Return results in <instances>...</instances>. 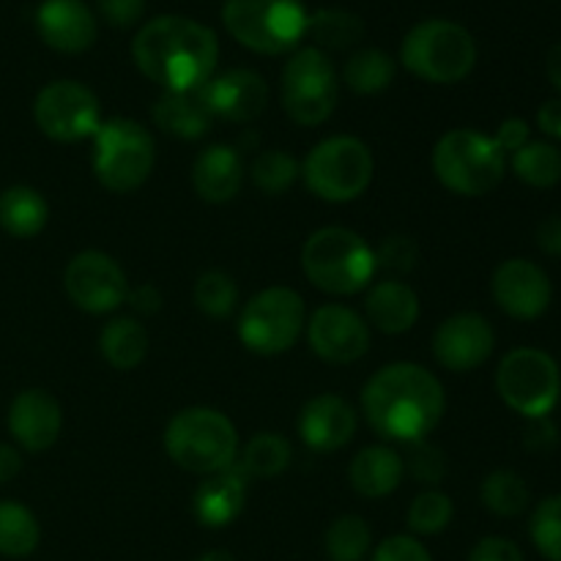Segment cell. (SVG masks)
Masks as SVG:
<instances>
[{
    "label": "cell",
    "instance_id": "obj_1",
    "mask_svg": "<svg viewBox=\"0 0 561 561\" xmlns=\"http://www.w3.org/2000/svg\"><path fill=\"white\" fill-rule=\"evenodd\" d=\"M362 416L383 442H425L447 411V394L433 370L416 362H392L362 387Z\"/></svg>",
    "mask_w": 561,
    "mask_h": 561
},
{
    "label": "cell",
    "instance_id": "obj_2",
    "mask_svg": "<svg viewBox=\"0 0 561 561\" xmlns=\"http://www.w3.org/2000/svg\"><path fill=\"white\" fill-rule=\"evenodd\" d=\"M131 58L140 75L162 91H197L217 69L219 42L203 22L162 14L137 31Z\"/></svg>",
    "mask_w": 561,
    "mask_h": 561
},
{
    "label": "cell",
    "instance_id": "obj_3",
    "mask_svg": "<svg viewBox=\"0 0 561 561\" xmlns=\"http://www.w3.org/2000/svg\"><path fill=\"white\" fill-rule=\"evenodd\" d=\"M301 272L329 296H356L376 277V252L356 230L327 225L307 236L301 247Z\"/></svg>",
    "mask_w": 561,
    "mask_h": 561
},
{
    "label": "cell",
    "instance_id": "obj_4",
    "mask_svg": "<svg viewBox=\"0 0 561 561\" xmlns=\"http://www.w3.org/2000/svg\"><path fill=\"white\" fill-rule=\"evenodd\" d=\"M164 453L190 474H217L239 460V431L228 414L208 405H190L164 427Z\"/></svg>",
    "mask_w": 561,
    "mask_h": 561
},
{
    "label": "cell",
    "instance_id": "obj_5",
    "mask_svg": "<svg viewBox=\"0 0 561 561\" xmlns=\"http://www.w3.org/2000/svg\"><path fill=\"white\" fill-rule=\"evenodd\" d=\"M433 173L438 184L460 197H485L507 173V153L491 135L477 129H453L433 148Z\"/></svg>",
    "mask_w": 561,
    "mask_h": 561
},
{
    "label": "cell",
    "instance_id": "obj_6",
    "mask_svg": "<svg viewBox=\"0 0 561 561\" xmlns=\"http://www.w3.org/2000/svg\"><path fill=\"white\" fill-rule=\"evenodd\" d=\"M376 159L370 146L354 135H332L307 151L301 162L305 186L323 203L359 201L373 184Z\"/></svg>",
    "mask_w": 561,
    "mask_h": 561
},
{
    "label": "cell",
    "instance_id": "obj_7",
    "mask_svg": "<svg viewBox=\"0 0 561 561\" xmlns=\"http://www.w3.org/2000/svg\"><path fill=\"white\" fill-rule=\"evenodd\" d=\"M400 64L433 85H455L477 66V42L453 20H425L405 33Z\"/></svg>",
    "mask_w": 561,
    "mask_h": 561
},
{
    "label": "cell",
    "instance_id": "obj_8",
    "mask_svg": "<svg viewBox=\"0 0 561 561\" xmlns=\"http://www.w3.org/2000/svg\"><path fill=\"white\" fill-rule=\"evenodd\" d=\"M305 0H225L222 25L241 47L261 55H285L299 49L307 36Z\"/></svg>",
    "mask_w": 561,
    "mask_h": 561
},
{
    "label": "cell",
    "instance_id": "obj_9",
    "mask_svg": "<svg viewBox=\"0 0 561 561\" xmlns=\"http://www.w3.org/2000/svg\"><path fill=\"white\" fill-rule=\"evenodd\" d=\"M93 140V175L113 195L137 192L153 173L157 142L153 135L131 118H107L99 124Z\"/></svg>",
    "mask_w": 561,
    "mask_h": 561
},
{
    "label": "cell",
    "instance_id": "obj_10",
    "mask_svg": "<svg viewBox=\"0 0 561 561\" xmlns=\"http://www.w3.org/2000/svg\"><path fill=\"white\" fill-rule=\"evenodd\" d=\"M305 327L307 307L299 290L288 285H268L241 307L236 334L252 354L279 356L299 343Z\"/></svg>",
    "mask_w": 561,
    "mask_h": 561
},
{
    "label": "cell",
    "instance_id": "obj_11",
    "mask_svg": "<svg viewBox=\"0 0 561 561\" xmlns=\"http://www.w3.org/2000/svg\"><path fill=\"white\" fill-rule=\"evenodd\" d=\"M279 99L294 124H327L340 99V77L332 58L318 47L294 49L279 75Z\"/></svg>",
    "mask_w": 561,
    "mask_h": 561
},
{
    "label": "cell",
    "instance_id": "obj_12",
    "mask_svg": "<svg viewBox=\"0 0 561 561\" xmlns=\"http://www.w3.org/2000/svg\"><path fill=\"white\" fill-rule=\"evenodd\" d=\"M496 392L515 414L526 420H542L559 403V365L540 348H513L499 362Z\"/></svg>",
    "mask_w": 561,
    "mask_h": 561
},
{
    "label": "cell",
    "instance_id": "obj_13",
    "mask_svg": "<svg viewBox=\"0 0 561 561\" xmlns=\"http://www.w3.org/2000/svg\"><path fill=\"white\" fill-rule=\"evenodd\" d=\"M33 121L55 142H80L96 135L102 104L96 93L77 80H53L36 93Z\"/></svg>",
    "mask_w": 561,
    "mask_h": 561
},
{
    "label": "cell",
    "instance_id": "obj_14",
    "mask_svg": "<svg viewBox=\"0 0 561 561\" xmlns=\"http://www.w3.org/2000/svg\"><path fill=\"white\" fill-rule=\"evenodd\" d=\"M64 288L77 310L88 312V316H110L121 305H126L131 285L113 255L99 250H82L66 263Z\"/></svg>",
    "mask_w": 561,
    "mask_h": 561
},
{
    "label": "cell",
    "instance_id": "obj_15",
    "mask_svg": "<svg viewBox=\"0 0 561 561\" xmlns=\"http://www.w3.org/2000/svg\"><path fill=\"white\" fill-rule=\"evenodd\" d=\"M310 351L327 365H354L370 351V327L348 305H321L305 327Z\"/></svg>",
    "mask_w": 561,
    "mask_h": 561
},
{
    "label": "cell",
    "instance_id": "obj_16",
    "mask_svg": "<svg viewBox=\"0 0 561 561\" xmlns=\"http://www.w3.org/2000/svg\"><path fill=\"white\" fill-rule=\"evenodd\" d=\"M496 348V332L480 312H455L444 318L431 340L438 365L449 373H471L485 365Z\"/></svg>",
    "mask_w": 561,
    "mask_h": 561
},
{
    "label": "cell",
    "instance_id": "obj_17",
    "mask_svg": "<svg viewBox=\"0 0 561 561\" xmlns=\"http://www.w3.org/2000/svg\"><path fill=\"white\" fill-rule=\"evenodd\" d=\"M491 294L499 310L518 321H535L546 316L553 299V285L537 263L526 257H510L493 272Z\"/></svg>",
    "mask_w": 561,
    "mask_h": 561
},
{
    "label": "cell",
    "instance_id": "obj_18",
    "mask_svg": "<svg viewBox=\"0 0 561 561\" xmlns=\"http://www.w3.org/2000/svg\"><path fill=\"white\" fill-rule=\"evenodd\" d=\"M197 91H201L211 118L230 121V124H250L257 115H263L268 104L266 80L252 69H230L222 75H211Z\"/></svg>",
    "mask_w": 561,
    "mask_h": 561
},
{
    "label": "cell",
    "instance_id": "obj_19",
    "mask_svg": "<svg viewBox=\"0 0 561 561\" xmlns=\"http://www.w3.org/2000/svg\"><path fill=\"white\" fill-rule=\"evenodd\" d=\"M11 438L25 453H47L64 431V409L47 389H22L5 414Z\"/></svg>",
    "mask_w": 561,
    "mask_h": 561
},
{
    "label": "cell",
    "instance_id": "obj_20",
    "mask_svg": "<svg viewBox=\"0 0 561 561\" xmlns=\"http://www.w3.org/2000/svg\"><path fill=\"white\" fill-rule=\"evenodd\" d=\"M356 427L359 416L354 405L332 392H321L307 400L296 420V431L312 453H337L348 447L356 436Z\"/></svg>",
    "mask_w": 561,
    "mask_h": 561
},
{
    "label": "cell",
    "instance_id": "obj_21",
    "mask_svg": "<svg viewBox=\"0 0 561 561\" xmlns=\"http://www.w3.org/2000/svg\"><path fill=\"white\" fill-rule=\"evenodd\" d=\"M36 31L55 53L80 55L96 42L99 22L82 0H42L36 9Z\"/></svg>",
    "mask_w": 561,
    "mask_h": 561
},
{
    "label": "cell",
    "instance_id": "obj_22",
    "mask_svg": "<svg viewBox=\"0 0 561 561\" xmlns=\"http://www.w3.org/2000/svg\"><path fill=\"white\" fill-rule=\"evenodd\" d=\"M250 477L233 463L230 469L208 474L192 493V515L206 529H225L244 513Z\"/></svg>",
    "mask_w": 561,
    "mask_h": 561
},
{
    "label": "cell",
    "instance_id": "obj_23",
    "mask_svg": "<svg viewBox=\"0 0 561 561\" xmlns=\"http://www.w3.org/2000/svg\"><path fill=\"white\" fill-rule=\"evenodd\" d=\"M244 159H241L239 148L228 146V142H211L203 148L192 162V190L197 197L211 206H222L230 203L241 192L244 184Z\"/></svg>",
    "mask_w": 561,
    "mask_h": 561
},
{
    "label": "cell",
    "instance_id": "obj_24",
    "mask_svg": "<svg viewBox=\"0 0 561 561\" xmlns=\"http://www.w3.org/2000/svg\"><path fill=\"white\" fill-rule=\"evenodd\" d=\"M420 296L403 279L383 277L365 294V321L383 334H405L420 321Z\"/></svg>",
    "mask_w": 561,
    "mask_h": 561
},
{
    "label": "cell",
    "instance_id": "obj_25",
    "mask_svg": "<svg viewBox=\"0 0 561 561\" xmlns=\"http://www.w3.org/2000/svg\"><path fill=\"white\" fill-rule=\"evenodd\" d=\"M405 477V460L392 447L373 444L356 453L348 466L351 488L362 499H387L400 488Z\"/></svg>",
    "mask_w": 561,
    "mask_h": 561
},
{
    "label": "cell",
    "instance_id": "obj_26",
    "mask_svg": "<svg viewBox=\"0 0 561 561\" xmlns=\"http://www.w3.org/2000/svg\"><path fill=\"white\" fill-rule=\"evenodd\" d=\"M211 121L201 91H162L153 104V124L179 140H201L211 129Z\"/></svg>",
    "mask_w": 561,
    "mask_h": 561
},
{
    "label": "cell",
    "instance_id": "obj_27",
    "mask_svg": "<svg viewBox=\"0 0 561 561\" xmlns=\"http://www.w3.org/2000/svg\"><path fill=\"white\" fill-rule=\"evenodd\" d=\"M148 345H151V337H148L146 327L131 316L113 318L99 332V354L113 370L121 373L140 367L148 356Z\"/></svg>",
    "mask_w": 561,
    "mask_h": 561
},
{
    "label": "cell",
    "instance_id": "obj_28",
    "mask_svg": "<svg viewBox=\"0 0 561 561\" xmlns=\"http://www.w3.org/2000/svg\"><path fill=\"white\" fill-rule=\"evenodd\" d=\"M49 222V203L38 190L25 184L0 192V228L14 239H33Z\"/></svg>",
    "mask_w": 561,
    "mask_h": 561
},
{
    "label": "cell",
    "instance_id": "obj_29",
    "mask_svg": "<svg viewBox=\"0 0 561 561\" xmlns=\"http://www.w3.org/2000/svg\"><path fill=\"white\" fill-rule=\"evenodd\" d=\"M398 75V64L392 55L378 47H362L348 55L343 66V82L356 96H376L387 91Z\"/></svg>",
    "mask_w": 561,
    "mask_h": 561
},
{
    "label": "cell",
    "instance_id": "obj_30",
    "mask_svg": "<svg viewBox=\"0 0 561 561\" xmlns=\"http://www.w3.org/2000/svg\"><path fill=\"white\" fill-rule=\"evenodd\" d=\"M294 460V447L285 436L272 431L255 433L244 449H239V469L244 471L250 480H274L283 474Z\"/></svg>",
    "mask_w": 561,
    "mask_h": 561
},
{
    "label": "cell",
    "instance_id": "obj_31",
    "mask_svg": "<svg viewBox=\"0 0 561 561\" xmlns=\"http://www.w3.org/2000/svg\"><path fill=\"white\" fill-rule=\"evenodd\" d=\"M307 36L321 53H345L365 38V22L348 9H321L310 14Z\"/></svg>",
    "mask_w": 561,
    "mask_h": 561
},
{
    "label": "cell",
    "instance_id": "obj_32",
    "mask_svg": "<svg viewBox=\"0 0 561 561\" xmlns=\"http://www.w3.org/2000/svg\"><path fill=\"white\" fill-rule=\"evenodd\" d=\"M42 542V526L25 504L0 499V557L25 559Z\"/></svg>",
    "mask_w": 561,
    "mask_h": 561
},
{
    "label": "cell",
    "instance_id": "obj_33",
    "mask_svg": "<svg viewBox=\"0 0 561 561\" xmlns=\"http://www.w3.org/2000/svg\"><path fill=\"white\" fill-rule=\"evenodd\" d=\"M510 168L524 184L535 190H551L561 181V151L551 142L529 140L510 157Z\"/></svg>",
    "mask_w": 561,
    "mask_h": 561
},
{
    "label": "cell",
    "instance_id": "obj_34",
    "mask_svg": "<svg viewBox=\"0 0 561 561\" xmlns=\"http://www.w3.org/2000/svg\"><path fill=\"white\" fill-rule=\"evenodd\" d=\"M329 561H367L373 553V531L362 515H340L323 535Z\"/></svg>",
    "mask_w": 561,
    "mask_h": 561
},
{
    "label": "cell",
    "instance_id": "obj_35",
    "mask_svg": "<svg viewBox=\"0 0 561 561\" xmlns=\"http://www.w3.org/2000/svg\"><path fill=\"white\" fill-rule=\"evenodd\" d=\"M480 499L499 518H518L531 502L529 485L524 477L513 469H496L482 480Z\"/></svg>",
    "mask_w": 561,
    "mask_h": 561
},
{
    "label": "cell",
    "instance_id": "obj_36",
    "mask_svg": "<svg viewBox=\"0 0 561 561\" xmlns=\"http://www.w3.org/2000/svg\"><path fill=\"white\" fill-rule=\"evenodd\" d=\"M301 164L285 148H268L255 157V162L250 164V179L263 195L279 197L290 190V186L299 181Z\"/></svg>",
    "mask_w": 561,
    "mask_h": 561
},
{
    "label": "cell",
    "instance_id": "obj_37",
    "mask_svg": "<svg viewBox=\"0 0 561 561\" xmlns=\"http://www.w3.org/2000/svg\"><path fill=\"white\" fill-rule=\"evenodd\" d=\"M192 299H195L197 310L208 318H230L239 305V285L222 268H208L197 277L195 288H192Z\"/></svg>",
    "mask_w": 561,
    "mask_h": 561
},
{
    "label": "cell",
    "instance_id": "obj_38",
    "mask_svg": "<svg viewBox=\"0 0 561 561\" xmlns=\"http://www.w3.org/2000/svg\"><path fill=\"white\" fill-rule=\"evenodd\" d=\"M455 504L438 488H427L420 496L411 502L409 513H405V524H409L411 535L414 537H436L453 524Z\"/></svg>",
    "mask_w": 561,
    "mask_h": 561
},
{
    "label": "cell",
    "instance_id": "obj_39",
    "mask_svg": "<svg viewBox=\"0 0 561 561\" xmlns=\"http://www.w3.org/2000/svg\"><path fill=\"white\" fill-rule=\"evenodd\" d=\"M529 537L542 559L561 561V493L537 504L531 513Z\"/></svg>",
    "mask_w": 561,
    "mask_h": 561
},
{
    "label": "cell",
    "instance_id": "obj_40",
    "mask_svg": "<svg viewBox=\"0 0 561 561\" xmlns=\"http://www.w3.org/2000/svg\"><path fill=\"white\" fill-rule=\"evenodd\" d=\"M376 252V272L387 274V277L400 279L409 272H414L416 261H420V244H416L411 236H387L378 247H373Z\"/></svg>",
    "mask_w": 561,
    "mask_h": 561
},
{
    "label": "cell",
    "instance_id": "obj_41",
    "mask_svg": "<svg viewBox=\"0 0 561 561\" xmlns=\"http://www.w3.org/2000/svg\"><path fill=\"white\" fill-rule=\"evenodd\" d=\"M411 453H409V463H405V469L411 471V477H414L420 485H427V488H436L438 482L447 477V458H444L442 449L436 447V444H431L425 438V442H414L409 444Z\"/></svg>",
    "mask_w": 561,
    "mask_h": 561
},
{
    "label": "cell",
    "instance_id": "obj_42",
    "mask_svg": "<svg viewBox=\"0 0 561 561\" xmlns=\"http://www.w3.org/2000/svg\"><path fill=\"white\" fill-rule=\"evenodd\" d=\"M367 561H433L431 551L422 546L420 537L414 535H392L373 546Z\"/></svg>",
    "mask_w": 561,
    "mask_h": 561
},
{
    "label": "cell",
    "instance_id": "obj_43",
    "mask_svg": "<svg viewBox=\"0 0 561 561\" xmlns=\"http://www.w3.org/2000/svg\"><path fill=\"white\" fill-rule=\"evenodd\" d=\"M148 0H96V11L107 25L131 27L146 14Z\"/></svg>",
    "mask_w": 561,
    "mask_h": 561
},
{
    "label": "cell",
    "instance_id": "obj_44",
    "mask_svg": "<svg viewBox=\"0 0 561 561\" xmlns=\"http://www.w3.org/2000/svg\"><path fill=\"white\" fill-rule=\"evenodd\" d=\"M469 561H526L520 548L507 537H482L474 548H471Z\"/></svg>",
    "mask_w": 561,
    "mask_h": 561
},
{
    "label": "cell",
    "instance_id": "obj_45",
    "mask_svg": "<svg viewBox=\"0 0 561 561\" xmlns=\"http://www.w3.org/2000/svg\"><path fill=\"white\" fill-rule=\"evenodd\" d=\"M529 135H531V129L524 118H504L502 124H499L493 140H496V146L502 148L507 157H513L515 151H520V148L531 140Z\"/></svg>",
    "mask_w": 561,
    "mask_h": 561
},
{
    "label": "cell",
    "instance_id": "obj_46",
    "mask_svg": "<svg viewBox=\"0 0 561 561\" xmlns=\"http://www.w3.org/2000/svg\"><path fill=\"white\" fill-rule=\"evenodd\" d=\"M529 431H526L524 436V444L526 449H531V453H551L553 447L559 444V431L557 425H553L548 416H542V420H529Z\"/></svg>",
    "mask_w": 561,
    "mask_h": 561
},
{
    "label": "cell",
    "instance_id": "obj_47",
    "mask_svg": "<svg viewBox=\"0 0 561 561\" xmlns=\"http://www.w3.org/2000/svg\"><path fill=\"white\" fill-rule=\"evenodd\" d=\"M126 305H129L137 316H157V312L162 310V290L153 283L135 285V288H129Z\"/></svg>",
    "mask_w": 561,
    "mask_h": 561
},
{
    "label": "cell",
    "instance_id": "obj_48",
    "mask_svg": "<svg viewBox=\"0 0 561 561\" xmlns=\"http://www.w3.org/2000/svg\"><path fill=\"white\" fill-rule=\"evenodd\" d=\"M537 247H540L546 255L561 257V214L542 219L540 228H537Z\"/></svg>",
    "mask_w": 561,
    "mask_h": 561
},
{
    "label": "cell",
    "instance_id": "obj_49",
    "mask_svg": "<svg viewBox=\"0 0 561 561\" xmlns=\"http://www.w3.org/2000/svg\"><path fill=\"white\" fill-rule=\"evenodd\" d=\"M537 126L546 131L553 140H561V96L548 99L540 110H537Z\"/></svg>",
    "mask_w": 561,
    "mask_h": 561
},
{
    "label": "cell",
    "instance_id": "obj_50",
    "mask_svg": "<svg viewBox=\"0 0 561 561\" xmlns=\"http://www.w3.org/2000/svg\"><path fill=\"white\" fill-rule=\"evenodd\" d=\"M20 471H22L20 449L11 447V444L0 442V485H5V482L14 480Z\"/></svg>",
    "mask_w": 561,
    "mask_h": 561
},
{
    "label": "cell",
    "instance_id": "obj_51",
    "mask_svg": "<svg viewBox=\"0 0 561 561\" xmlns=\"http://www.w3.org/2000/svg\"><path fill=\"white\" fill-rule=\"evenodd\" d=\"M546 71H548V80H551L553 88L561 93V42L553 44V47L548 49Z\"/></svg>",
    "mask_w": 561,
    "mask_h": 561
},
{
    "label": "cell",
    "instance_id": "obj_52",
    "mask_svg": "<svg viewBox=\"0 0 561 561\" xmlns=\"http://www.w3.org/2000/svg\"><path fill=\"white\" fill-rule=\"evenodd\" d=\"M195 561H236L233 553L228 551H206L203 557H197Z\"/></svg>",
    "mask_w": 561,
    "mask_h": 561
}]
</instances>
